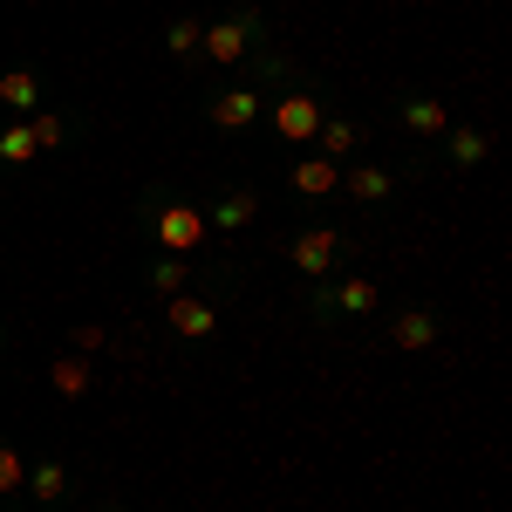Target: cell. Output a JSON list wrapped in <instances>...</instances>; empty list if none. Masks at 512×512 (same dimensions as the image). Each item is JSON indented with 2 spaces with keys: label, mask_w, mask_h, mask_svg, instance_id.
Returning <instances> with one entry per match:
<instances>
[{
  "label": "cell",
  "mask_w": 512,
  "mask_h": 512,
  "mask_svg": "<svg viewBox=\"0 0 512 512\" xmlns=\"http://www.w3.org/2000/svg\"><path fill=\"white\" fill-rule=\"evenodd\" d=\"M144 226H151V239H158L164 253H178V260H192L198 246H205V205L185 192H164V185H151L144 192Z\"/></svg>",
  "instance_id": "cell-1"
},
{
  "label": "cell",
  "mask_w": 512,
  "mask_h": 512,
  "mask_svg": "<svg viewBox=\"0 0 512 512\" xmlns=\"http://www.w3.org/2000/svg\"><path fill=\"white\" fill-rule=\"evenodd\" d=\"M260 41H267V21H260V7H246V0H239V7H226V14L205 28L198 55H205V62H219V69H233V62H246Z\"/></svg>",
  "instance_id": "cell-2"
},
{
  "label": "cell",
  "mask_w": 512,
  "mask_h": 512,
  "mask_svg": "<svg viewBox=\"0 0 512 512\" xmlns=\"http://www.w3.org/2000/svg\"><path fill=\"white\" fill-rule=\"evenodd\" d=\"M321 117H328V96H315L308 82L274 96V137H280V144H315Z\"/></svg>",
  "instance_id": "cell-3"
},
{
  "label": "cell",
  "mask_w": 512,
  "mask_h": 512,
  "mask_svg": "<svg viewBox=\"0 0 512 512\" xmlns=\"http://www.w3.org/2000/svg\"><path fill=\"white\" fill-rule=\"evenodd\" d=\"M315 321L328 328V321L342 315H376V280H315Z\"/></svg>",
  "instance_id": "cell-4"
},
{
  "label": "cell",
  "mask_w": 512,
  "mask_h": 512,
  "mask_svg": "<svg viewBox=\"0 0 512 512\" xmlns=\"http://www.w3.org/2000/svg\"><path fill=\"white\" fill-rule=\"evenodd\" d=\"M294 267L308 280H328L342 267V233H335V226H308V233L294 239Z\"/></svg>",
  "instance_id": "cell-5"
},
{
  "label": "cell",
  "mask_w": 512,
  "mask_h": 512,
  "mask_svg": "<svg viewBox=\"0 0 512 512\" xmlns=\"http://www.w3.org/2000/svg\"><path fill=\"white\" fill-rule=\"evenodd\" d=\"M260 103H267V96H260L253 82H233V89H219V96L205 103V117L219 123V130H253V123H260Z\"/></svg>",
  "instance_id": "cell-6"
},
{
  "label": "cell",
  "mask_w": 512,
  "mask_h": 512,
  "mask_svg": "<svg viewBox=\"0 0 512 512\" xmlns=\"http://www.w3.org/2000/svg\"><path fill=\"white\" fill-rule=\"evenodd\" d=\"M164 321H171V335H185V342H205V335L219 328V308H212L205 294H171V301H164Z\"/></svg>",
  "instance_id": "cell-7"
},
{
  "label": "cell",
  "mask_w": 512,
  "mask_h": 512,
  "mask_svg": "<svg viewBox=\"0 0 512 512\" xmlns=\"http://www.w3.org/2000/svg\"><path fill=\"white\" fill-rule=\"evenodd\" d=\"M287 185H294L301 198H328L335 185H342V164H335V158H321V151H308V158L287 171Z\"/></svg>",
  "instance_id": "cell-8"
},
{
  "label": "cell",
  "mask_w": 512,
  "mask_h": 512,
  "mask_svg": "<svg viewBox=\"0 0 512 512\" xmlns=\"http://www.w3.org/2000/svg\"><path fill=\"white\" fill-rule=\"evenodd\" d=\"M308 151H321V158H335V164H349L355 151H362V123H349V117H321V130H315V144Z\"/></svg>",
  "instance_id": "cell-9"
},
{
  "label": "cell",
  "mask_w": 512,
  "mask_h": 512,
  "mask_svg": "<svg viewBox=\"0 0 512 512\" xmlns=\"http://www.w3.org/2000/svg\"><path fill=\"white\" fill-rule=\"evenodd\" d=\"M0 110H14V117H35L41 110V76L35 69H7V76H0Z\"/></svg>",
  "instance_id": "cell-10"
},
{
  "label": "cell",
  "mask_w": 512,
  "mask_h": 512,
  "mask_svg": "<svg viewBox=\"0 0 512 512\" xmlns=\"http://www.w3.org/2000/svg\"><path fill=\"white\" fill-rule=\"evenodd\" d=\"M437 328H444V321H437V308H410V315L390 321V342H396V349H431Z\"/></svg>",
  "instance_id": "cell-11"
},
{
  "label": "cell",
  "mask_w": 512,
  "mask_h": 512,
  "mask_svg": "<svg viewBox=\"0 0 512 512\" xmlns=\"http://www.w3.org/2000/svg\"><path fill=\"white\" fill-rule=\"evenodd\" d=\"M342 185H349L355 205H383V198L396 192V178L383 171V164H349V178H342Z\"/></svg>",
  "instance_id": "cell-12"
},
{
  "label": "cell",
  "mask_w": 512,
  "mask_h": 512,
  "mask_svg": "<svg viewBox=\"0 0 512 512\" xmlns=\"http://www.w3.org/2000/svg\"><path fill=\"white\" fill-rule=\"evenodd\" d=\"M253 212H260V192H226L212 212H205V226H219V233H239V226H253Z\"/></svg>",
  "instance_id": "cell-13"
},
{
  "label": "cell",
  "mask_w": 512,
  "mask_h": 512,
  "mask_svg": "<svg viewBox=\"0 0 512 512\" xmlns=\"http://www.w3.org/2000/svg\"><path fill=\"white\" fill-rule=\"evenodd\" d=\"M403 123H410L417 137H444V130H451V117H444L437 96H403Z\"/></svg>",
  "instance_id": "cell-14"
},
{
  "label": "cell",
  "mask_w": 512,
  "mask_h": 512,
  "mask_svg": "<svg viewBox=\"0 0 512 512\" xmlns=\"http://www.w3.org/2000/svg\"><path fill=\"white\" fill-rule=\"evenodd\" d=\"M485 151H492L485 130H444V158L458 164V171H465V164H485Z\"/></svg>",
  "instance_id": "cell-15"
},
{
  "label": "cell",
  "mask_w": 512,
  "mask_h": 512,
  "mask_svg": "<svg viewBox=\"0 0 512 512\" xmlns=\"http://www.w3.org/2000/svg\"><path fill=\"white\" fill-rule=\"evenodd\" d=\"M21 485L35 492L41 506H55V499L69 492V465H55V458H41V465H35V472H28V478H21Z\"/></svg>",
  "instance_id": "cell-16"
},
{
  "label": "cell",
  "mask_w": 512,
  "mask_h": 512,
  "mask_svg": "<svg viewBox=\"0 0 512 512\" xmlns=\"http://www.w3.org/2000/svg\"><path fill=\"white\" fill-rule=\"evenodd\" d=\"M48 383L62 396H89V362L82 355H62V362H48Z\"/></svg>",
  "instance_id": "cell-17"
},
{
  "label": "cell",
  "mask_w": 512,
  "mask_h": 512,
  "mask_svg": "<svg viewBox=\"0 0 512 512\" xmlns=\"http://www.w3.org/2000/svg\"><path fill=\"white\" fill-rule=\"evenodd\" d=\"M185 280H192V260H178V253H164L158 267H151V294H185Z\"/></svg>",
  "instance_id": "cell-18"
},
{
  "label": "cell",
  "mask_w": 512,
  "mask_h": 512,
  "mask_svg": "<svg viewBox=\"0 0 512 512\" xmlns=\"http://www.w3.org/2000/svg\"><path fill=\"white\" fill-rule=\"evenodd\" d=\"M198 41H205V28H198V21H185V14H178V21L164 28V48H171L178 62H192V55H198Z\"/></svg>",
  "instance_id": "cell-19"
},
{
  "label": "cell",
  "mask_w": 512,
  "mask_h": 512,
  "mask_svg": "<svg viewBox=\"0 0 512 512\" xmlns=\"http://www.w3.org/2000/svg\"><path fill=\"white\" fill-rule=\"evenodd\" d=\"M35 158V130H28V123H7V130H0V164H28Z\"/></svg>",
  "instance_id": "cell-20"
},
{
  "label": "cell",
  "mask_w": 512,
  "mask_h": 512,
  "mask_svg": "<svg viewBox=\"0 0 512 512\" xmlns=\"http://www.w3.org/2000/svg\"><path fill=\"white\" fill-rule=\"evenodd\" d=\"M28 130H35V151H55V144L69 137V123L55 117V110H35V123H28Z\"/></svg>",
  "instance_id": "cell-21"
},
{
  "label": "cell",
  "mask_w": 512,
  "mask_h": 512,
  "mask_svg": "<svg viewBox=\"0 0 512 512\" xmlns=\"http://www.w3.org/2000/svg\"><path fill=\"white\" fill-rule=\"evenodd\" d=\"M21 478H28V458L14 444H0V492H21Z\"/></svg>",
  "instance_id": "cell-22"
},
{
  "label": "cell",
  "mask_w": 512,
  "mask_h": 512,
  "mask_svg": "<svg viewBox=\"0 0 512 512\" xmlns=\"http://www.w3.org/2000/svg\"><path fill=\"white\" fill-rule=\"evenodd\" d=\"M110 512H123V506H110Z\"/></svg>",
  "instance_id": "cell-23"
}]
</instances>
